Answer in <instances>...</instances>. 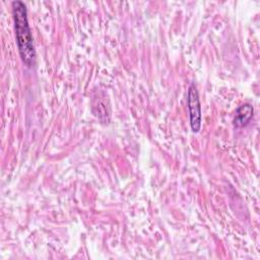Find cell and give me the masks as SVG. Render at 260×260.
I'll use <instances>...</instances> for the list:
<instances>
[{
  "label": "cell",
  "mask_w": 260,
  "mask_h": 260,
  "mask_svg": "<svg viewBox=\"0 0 260 260\" xmlns=\"http://www.w3.org/2000/svg\"><path fill=\"white\" fill-rule=\"evenodd\" d=\"M252 116H253V108L249 104H245L241 106L236 112V116L234 120L235 126L237 127L245 126L251 120Z\"/></svg>",
  "instance_id": "3957f363"
},
{
  "label": "cell",
  "mask_w": 260,
  "mask_h": 260,
  "mask_svg": "<svg viewBox=\"0 0 260 260\" xmlns=\"http://www.w3.org/2000/svg\"><path fill=\"white\" fill-rule=\"evenodd\" d=\"M12 12L14 19L16 42L21 60L25 65L31 66L35 64L36 52L34 48L32 37L28 26L25 5L21 1H13Z\"/></svg>",
  "instance_id": "6da1fadb"
},
{
  "label": "cell",
  "mask_w": 260,
  "mask_h": 260,
  "mask_svg": "<svg viewBox=\"0 0 260 260\" xmlns=\"http://www.w3.org/2000/svg\"><path fill=\"white\" fill-rule=\"evenodd\" d=\"M188 110L190 116V125L193 132H198L201 127V109L199 103L198 91L194 83L189 86L188 89Z\"/></svg>",
  "instance_id": "7a4b0ae2"
}]
</instances>
